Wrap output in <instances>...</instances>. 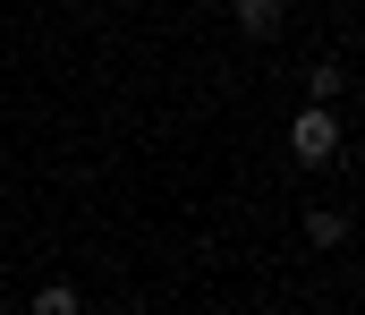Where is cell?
<instances>
[{
	"label": "cell",
	"instance_id": "cell-1",
	"mask_svg": "<svg viewBox=\"0 0 365 315\" xmlns=\"http://www.w3.org/2000/svg\"><path fill=\"white\" fill-rule=\"evenodd\" d=\"M289 154H297V162H331V154H340V111L306 103L297 119H289Z\"/></svg>",
	"mask_w": 365,
	"mask_h": 315
},
{
	"label": "cell",
	"instance_id": "cell-2",
	"mask_svg": "<svg viewBox=\"0 0 365 315\" xmlns=\"http://www.w3.org/2000/svg\"><path fill=\"white\" fill-rule=\"evenodd\" d=\"M280 17H289V0H238V34H247V43H272Z\"/></svg>",
	"mask_w": 365,
	"mask_h": 315
},
{
	"label": "cell",
	"instance_id": "cell-4",
	"mask_svg": "<svg viewBox=\"0 0 365 315\" xmlns=\"http://www.w3.org/2000/svg\"><path fill=\"white\" fill-rule=\"evenodd\" d=\"M34 315H77V290H68V281H43V290H34Z\"/></svg>",
	"mask_w": 365,
	"mask_h": 315
},
{
	"label": "cell",
	"instance_id": "cell-5",
	"mask_svg": "<svg viewBox=\"0 0 365 315\" xmlns=\"http://www.w3.org/2000/svg\"><path fill=\"white\" fill-rule=\"evenodd\" d=\"M306 94H314V103H340V60H314V77H306Z\"/></svg>",
	"mask_w": 365,
	"mask_h": 315
},
{
	"label": "cell",
	"instance_id": "cell-6",
	"mask_svg": "<svg viewBox=\"0 0 365 315\" xmlns=\"http://www.w3.org/2000/svg\"><path fill=\"white\" fill-rule=\"evenodd\" d=\"M357 103H365V94H357Z\"/></svg>",
	"mask_w": 365,
	"mask_h": 315
},
{
	"label": "cell",
	"instance_id": "cell-3",
	"mask_svg": "<svg viewBox=\"0 0 365 315\" xmlns=\"http://www.w3.org/2000/svg\"><path fill=\"white\" fill-rule=\"evenodd\" d=\"M306 239H314V247H349V213L314 205V213H306Z\"/></svg>",
	"mask_w": 365,
	"mask_h": 315
}]
</instances>
